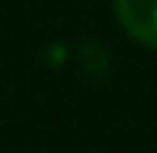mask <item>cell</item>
<instances>
[{
  "label": "cell",
  "mask_w": 157,
  "mask_h": 153,
  "mask_svg": "<svg viewBox=\"0 0 157 153\" xmlns=\"http://www.w3.org/2000/svg\"><path fill=\"white\" fill-rule=\"evenodd\" d=\"M114 13L137 43L157 50V0H114Z\"/></svg>",
  "instance_id": "6da1fadb"
}]
</instances>
